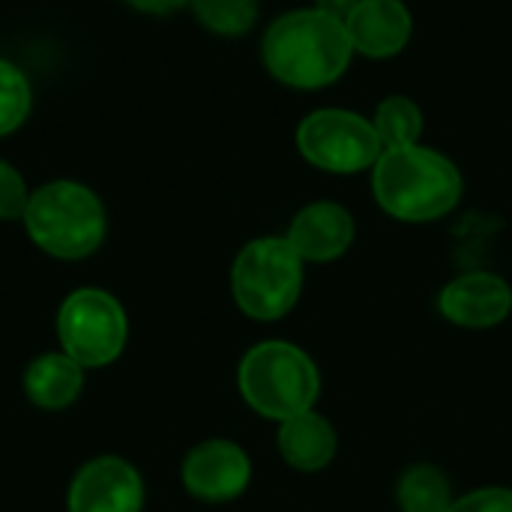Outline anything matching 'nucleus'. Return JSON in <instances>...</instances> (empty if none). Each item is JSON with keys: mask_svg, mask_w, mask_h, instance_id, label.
Listing matches in <instances>:
<instances>
[{"mask_svg": "<svg viewBox=\"0 0 512 512\" xmlns=\"http://www.w3.org/2000/svg\"><path fill=\"white\" fill-rule=\"evenodd\" d=\"M261 60L279 84L294 90H321L348 72L354 45L345 21L312 6L285 12L264 30Z\"/></svg>", "mask_w": 512, "mask_h": 512, "instance_id": "nucleus-1", "label": "nucleus"}, {"mask_svg": "<svg viewBox=\"0 0 512 512\" xmlns=\"http://www.w3.org/2000/svg\"><path fill=\"white\" fill-rule=\"evenodd\" d=\"M465 180L459 165L426 144L384 150L372 168V195L378 207L399 222L426 225L453 213Z\"/></svg>", "mask_w": 512, "mask_h": 512, "instance_id": "nucleus-2", "label": "nucleus"}, {"mask_svg": "<svg viewBox=\"0 0 512 512\" xmlns=\"http://www.w3.org/2000/svg\"><path fill=\"white\" fill-rule=\"evenodd\" d=\"M243 402L270 423H285L315 411L321 399V369L300 345L267 339L252 345L237 366Z\"/></svg>", "mask_w": 512, "mask_h": 512, "instance_id": "nucleus-3", "label": "nucleus"}, {"mask_svg": "<svg viewBox=\"0 0 512 512\" xmlns=\"http://www.w3.org/2000/svg\"><path fill=\"white\" fill-rule=\"evenodd\" d=\"M21 222L36 249L60 261L90 258L108 231L99 195L78 180H51L30 192Z\"/></svg>", "mask_w": 512, "mask_h": 512, "instance_id": "nucleus-4", "label": "nucleus"}, {"mask_svg": "<svg viewBox=\"0 0 512 512\" xmlns=\"http://www.w3.org/2000/svg\"><path fill=\"white\" fill-rule=\"evenodd\" d=\"M306 261L288 237L249 240L231 267V297L237 309L261 324L285 318L303 297Z\"/></svg>", "mask_w": 512, "mask_h": 512, "instance_id": "nucleus-5", "label": "nucleus"}, {"mask_svg": "<svg viewBox=\"0 0 512 512\" xmlns=\"http://www.w3.org/2000/svg\"><path fill=\"white\" fill-rule=\"evenodd\" d=\"M300 156L327 174H363L372 171L384 153V144L372 126L351 108H315L297 126Z\"/></svg>", "mask_w": 512, "mask_h": 512, "instance_id": "nucleus-6", "label": "nucleus"}, {"mask_svg": "<svg viewBox=\"0 0 512 512\" xmlns=\"http://www.w3.org/2000/svg\"><path fill=\"white\" fill-rule=\"evenodd\" d=\"M60 351L84 369L111 366L129 339V321L120 300L102 288H78L57 309Z\"/></svg>", "mask_w": 512, "mask_h": 512, "instance_id": "nucleus-7", "label": "nucleus"}, {"mask_svg": "<svg viewBox=\"0 0 512 512\" xmlns=\"http://www.w3.org/2000/svg\"><path fill=\"white\" fill-rule=\"evenodd\" d=\"M180 480L192 498L207 504H228L246 495L252 483V459L240 444L210 438L186 453Z\"/></svg>", "mask_w": 512, "mask_h": 512, "instance_id": "nucleus-8", "label": "nucleus"}, {"mask_svg": "<svg viewBox=\"0 0 512 512\" xmlns=\"http://www.w3.org/2000/svg\"><path fill=\"white\" fill-rule=\"evenodd\" d=\"M69 512H141L144 480L120 456H99L78 468L66 495Z\"/></svg>", "mask_w": 512, "mask_h": 512, "instance_id": "nucleus-9", "label": "nucleus"}, {"mask_svg": "<svg viewBox=\"0 0 512 512\" xmlns=\"http://www.w3.org/2000/svg\"><path fill=\"white\" fill-rule=\"evenodd\" d=\"M438 312L462 330H492L512 315V285L489 270L450 279L438 294Z\"/></svg>", "mask_w": 512, "mask_h": 512, "instance_id": "nucleus-10", "label": "nucleus"}, {"mask_svg": "<svg viewBox=\"0 0 512 512\" xmlns=\"http://www.w3.org/2000/svg\"><path fill=\"white\" fill-rule=\"evenodd\" d=\"M285 237L306 264H330L354 246L357 222L351 210L336 201H312L297 210Z\"/></svg>", "mask_w": 512, "mask_h": 512, "instance_id": "nucleus-11", "label": "nucleus"}, {"mask_svg": "<svg viewBox=\"0 0 512 512\" xmlns=\"http://www.w3.org/2000/svg\"><path fill=\"white\" fill-rule=\"evenodd\" d=\"M345 30L354 54L369 60H390L402 54L414 33V15L405 0H360L348 15Z\"/></svg>", "mask_w": 512, "mask_h": 512, "instance_id": "nucleus-12", "label": "nucleus"}, {"mask_svg": "<svg viewBox=\"0 0 512 512\" xmlns=\"http://www.w3.org/2000/svg\"><path fill=\"white\" fill-rule=\"evenodd\" d=\"M276 447L291 471L321 474L333 465L339 453V435H336V426L315 408V411H306L300 417L279 423Z\"/></svg>", "mask_w": 512, "mask_h": 512, "instance_id": "nucleus-13", "label": "nucleus"}, {"mask_svg": "<svg viewBox=\"0 0 512 512\" xmlns=\"http://www.w3.org/2000/svg\"><path fill=\"white\" fill-rule=\"evenodd\" d=\"M84 372L87 369L63 351L42 354L24 372V393L42 411H63L81 396Z\"/></svg>", "mask_w": 512, "mask_h": 512, "instance_id": "nucleus-14", "label": "nucleus"}, {"mask_svg": "<svg viewBox=\"0 0 512 512\" xmlns=\"http://www.w3.org/2000/svg\"><path fill=\"white\" fill-rule=\"evenodd\" d=\"M396 504L399 512H450L456 504L453 483L432 462L408 465L396 483Z\"/></svg>", "mask_w": 512, "mask_h": 512, "instance_id": "nucleus-15", "label": "nucleus"}, {"mask_svg": "<svg viewBox=\"0 0 512 512\" xmlns=\"http://www.w3.org/2000/svg\"><path fill=\"white\" fill-rule=\"evenodd\" d=\"M423 108L411 99V96H402V93H393L387 96L375 114H372V126L384 144V150H393V147H411V144H420L423 138Z\"/></svg>", "mask_w": 512, "mask_h": 512, "instance_id": "nucleus-16", "label": "nucleus"}, {"mask_svg": "<svg viewBox=\"0 0 512 512\" xmlns=\"http://www.w3.org/2000/svg\"><path fill=\"white\" fill-rule=\"evenodd\" d=\"M198 24L216 36H243L255 27L258 0H189Z\"/></svg>", "mask_w": 512, "mask_h": 512, "instance_id": "nucleus-17", "label": "nucleus"}, {"mask_svg": "<svg viewBox=\"0 0 512 512\" xmlns=\"http://www.w3.org/2000/svg\"><path fill=\"white\" fill-rule=\"evenodd\" d=\"M33 90L24 69L0 57V138L12 135L30 114Z\"/></svg>", "mask_w": 512, "mask_h": 512, "instance_id": "nucleus-18", "label": "nucleus"}, {"mask_svg": "<svg viewBox=\"0 0 512 512\" xmlns=\"http://www.w3.org/2000/svg\"><path fill=\"white\" fill-rule=\"evenodd\" d=\"M27 201H30V189L21 171H15L9 162L0 159V222L24 219Z\"/></svg>", "mask_w": 512, "mask_h": 512, "instance_id": "nucleus-19", "label": "nucleus"}, {"mask_svg": "<svg viewBox=\"0 0 512 512\" xmlns=\"http://www.w3.org/2000/svg\"><path fill=\"white\" fill-rule=\"evenodd\" d=\"M450 512H512V489L507 486L474 489V492L456 498Z\"/></svg>", "mask_w": 512, "mask_h": 512, "instance_id": "nucleus-20", "label": "nucleus"}, {"mask_svg": "<svg viewBox=\"0 0 512 512\" xmlns=\"http://www.w3.org/2000/svg\"><path fill=\"white\" fill-rule=\"evenodd\" d=\"M132 9L147 12V15H171L183 6H189V0H126Z\"/></svg>", "mask_w": 512, "mask_h": 512, "instance_id": "nucleus-21", "label": "nucleus"}, {"mask_svg": "<svg viewBox=\"0 0 512 512\" xmlns=\"http://www.w3.org/2000/svg\"><path fill=\"white\" fill-rule=\"evenodd\" d=\"M360 0H315V9H321L324 15H333L339 21H348V15L357 9Z\"/></svg>", "mask_w": 512, "mask_h": 512, "instance_id": "nucleus-22", "label": "nucleus"}]
</instances>
